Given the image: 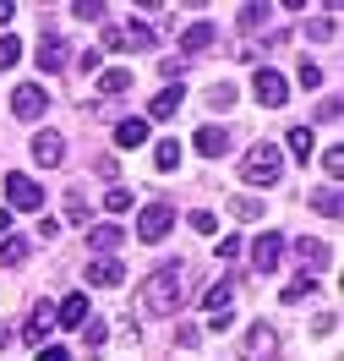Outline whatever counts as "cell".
I'll return each mask as SVG.
<instances>
[{
    "label": "cell",
    "instance_id": "cell-1",
    "mask_svg": "<svg viewBox=\"0 0 344 361\" xmlns=\"http://www.w3.org/2000/svg\"><path fill=\"white\" fill-rule=\"evenodd\" d=\"M181 279H186L181 263H164V269H153L148 279H142V307H148L153 317H170L175 307H181Z\"/></svg>",
    "mask_w": 344,
    "mask_h": 361
},
{
    "label": "cell",
    "instance_id": "cell-2",
    "mask_svg": "<svg viewBox=\"0 0 344 361\" xmlns=\"http://www.w3.org/2000/svg\"><path fill=\"white\" fill-rule=\"evenodd\" d=\"M279 176H284V154L274 142H257L252 154L241 159V180L246 186H279Z\"/></svg>",
    "mask_w": 344,
    "mask_h": 361
},
{
    "label": "cell",
    "instance_id": "cell-3",
    "mask_svg": "<svg viewBox=\"0 0 344 361\" xmlns=\"http://www.w3.org/2000/svg\"><path fill=\"white\" fill-rule=\"evenodd\" d=\"M241 361H279V329L262 317L241 334Z\"/></svg>",
    "mask_w": 344,
    "mask_h": 361
},
{
    "label": "cell",
    "instance_id": "cell-4",
    "mask_svg": "<svg viewBox=\"0 0 344 361\" xmlns=\"http://www.w3.org/2000/svg\"><path fill=\"white\" fill-rule=\"evenodd\" d=\"M6 203L17 208V214H39V208H44V192H39V180H33V176L6 170Z\"/></svg>",
    "mask_w": 344,
    "mask_h": 361
},
{
    "label": "cell",
    "instance_id": "cell-5",
    "mask_svg": "<svg viewBox=\"0 0 344 361\" xmlns=\"http://www.w3.org/2000/svg\"><path fill=\"white\" fill-rule=\"evenodd\" d=\"M170 225H175V208H170V203H142V214H137V241H142V247H153V241L170 235Z\"/></svg>",
    "mask_w": 344,
    "mask_h": 361
},
{
    "label": "cell",
    "instance_id": "cell-6",
    "mask_svg": "<svg viewBox=\"0 0 344 361\" xmlns=\"http://www.w3.org/2000/svg\"><path fill=\"white\" fill-rule=\"evenodd\" d=\"M284 247H290V241H284L279 230H262V235L252 241V269L257 274H274L279 263H284Z\"/></svg>",
    "mask_w": 344,
    "mask_h": 361
},
{
    "label": "cell",
    "instance_id": "cell-7",
    "mask_svg": "<svg viewBox=\"0 0 344 361\" xmlns=\"http://www.w3.org/2000/svg\"><path fill=\"white\" fill-rule=\"evenodd\" d=\"M44 110H49V93L39 88V82H17V88H11V115H17V121H39Z\"/></svg>",
    "mask_w": 344,
    "mask_h": 361
},
{
    "label": "cell",
    "instance_id": "cell-8",
    "mask_svg": "<svg viewBox=\"0 0 344 361\" xmlns=\"http://www.w3.org/2000/svg\"><path fill=\"white\" fill-rule=\"evenodd\" d=\"M159 44V33L153 27H142V23H132V27H104V49H153Z\"/></svg>",
    "mask_w": 344,
    "mask_h": 361
},
{
    "label": "cell",
    "instance_id": "cell-9",
    "mask_svg": "<svg viewBox=\"0 0 344 361\" xmlns=\"http://www.w3.org/2000/svg\"><path fill=\"white\" fill-rule=\"evenodd\" d=\"M252 93L262 99V104H268V110H279V104L290 99V82H284L274 66H262V71H252Z\"/></svg>",
    "mask_w": 344,
    "mask_h": 361
},
{
    "label": "cell",
    "instance_id": "cell-10",
    "mask_svg": "<svg viewBox=\"0 0 344 361\" xmlns=\"http://www.w3.org/2000/svg\"><path fill=\"white\" fill-rule=\"evenodd\" d=\"M49 329H55V307H49V301H33L23 339H27V345H49Z\"/></svg>",
    "mask_w": 344,
    "mask_h": 361
},
{
    "label": "cell",
    "instance_id": "cell-11",
    "mask_svg": "<svg viewBox=\"0 0 344 361\" xmlns=\"http://www.w3.org/2000/svg\"><path fill=\"white\" fill-rule=\"evenodd\" d=\"M120 279H126L120 257H88V285H98V290H115Z\"/></svg>",
    "mask_w": 344,
    "mask_h": 361
},
{
    "label": "cell",
    "instance_id": "cell-12",
    "mask_svg": "<svg viewBox=\"0 0 344 361\" xmlns=\"http://www.w3.org/2000/svg\"><path fill=\"white\" fill-rule=\"evenodd\" d=\"M88 323V295L82 290H71L60 307H55V329H82Z\"/></svg>",
    "mask_w": 344,
    "mask_h": 361
},
{
    "label": "cell",
    "instance_id": "cell-13",
    "mask_svg": "<svg viewBox=\"0 0 344 361\" xmlns=\"http://www.w3.org/2000/svg\"><path fill=\"white\" fill-rule=\"evenodd\" d=\"M33 159H39L44 170H55V164L66 159V137H60V132H39V137H33Z\"/></svg>",
    "mask_w": 344,
    "mask_h": 361
},
{
    "label": "cell",
    "instance_id": "cell-14",
    "mask_svg": "<svg viewBox=\"0 0 344 361\" xmlns=\"http://www.w3.org/2000/svg\"><path fill=\"white\" fill-rule=\"evenodd\" d=\"M88 247L93 257H115V247H126V235H120V225H88Z\"/></svg>",
    "mask_w": 344,
    "mask_h": 361
},
{
    "label": "cell",
    "instance_id": "cell-15",
    "mask_svg": "<svg viewBox=\"0 0 344 361\" xmlns=\"http://www.w3.org/2000/svg\"><path fill=\"white\" fill-rule=\"evenodd\" d=\"M39 66L44 71L66 66V39H60V33H44V39H39Z\"/></svg>",
    "mask_w": 344,
    "mask_h": 361
},
{
    "label": "cell",
    "instance_id": "cell-16",
    "mask_svg": "<svg viewBox=\"0 0 344 361\" xmlns=\"http://www.w3.org/2000/svg\"><path fill=\"white\" fill-rule=\"evenodd\" d=\"M213 39H219V27H213V23H191L181 33V55H197V49H208Z\"/></svg>",
    "mask_w": 344,
    "mask_h": 361
},
{
    "label": "cell",
    "instance_id": "cell-17",
    "mask_svg": "<svg viewBox=\"0 0 344 361\" xmlns=\"http://www.w3.org/2000/svg\"><path fill=\"white\" fill-rule=\"evenodd\" d=\"M197 154L224 159L229 154V132H224V126H203V132H197Z\"/></svg>",
    "mask_w": 344,
    "mask_h": 361
},
{
    "label": "cell",
    "instance_id": "cell-18",
    "mask_svg": "<svg viewBox=\"0 0 344 361\" xmlns=\"http://www.w3.org/2000/svg\"><path fill=\"white\" fill-rule=\"evenodd\" d=\"M295 252H300V263H306L312 274L333 263V252H328V241H312V235H306V241H295Z\"/></svg>",
    "mask_w": 344,
    "mask_h": 361
},
{
    "label": "cell",
    "instance_id": "cell-19",
    "mask_svg": "<svg viewBox=\"0 0 344 361\" xmlns=\"http://www.w3.org/2000/svg\"><path fill=\"white\" fill-rule=\"evenodd\" d=\"M229 301H235V279H229V274L219 279V285H208V290H203V307H208V312H229Z\"/></svg>",
    "mask_w": 344,
    "mask_h": 361
},
{
    "label": "cell",
    "instance_id": "cell-20",
    "mask_svg": "<svg viewBox=\"0 0 344 361\" xmlns=\"http://www.w3.org/2000/svg\"><path fill=\"white\" fill-rule=\"evenodd\" d=\"M27 252H33V247H27L23 235H0V269H23Z\"/></svg>",
    "mask_w": 344,
    "mask_h": 361
},
{
    "label": "cell",
    "instance_id": "cell-21",
    "mask_svg": "<svg viewBox=\"0 0 344 361\" xmlns=\"http://www.w3.org/2000/svg\"><path fill=\"white\" fill-rule=\"evenodd\" d=\"M181 99H186V93L175 88V82H170L164 93H153V104H148V115H153V121H170V115L181 110Z\"/></svg>",
    "mask_w": 344,
    "mask_h": 361
},
{
    "label": "cell",
    "instance_id": "cell-22",
    "mask_svg": "<svg viewBox=\"0 0 344 361\" xmlns=\"http://www.w3.org/2000/svg\"><path fill=\"white\" fill-rule=\"evenodd\" d=\"M115 142H120V148H142V142H148V121H120V126H115Z\"/></svg>",
    "mask_w": 344,
    "mask_h": 361
},
{
    "label": "cell",
    "instance_id": "cell-23",
    "mask_svg": "<svg viewBox=\"0 0 344 361\" xmlns=\"http://www.w3.org/2000/svg\"><path fill=\"white\" fill-rule=\"evenodd\" d=\"M126 88H132V71L126 66H110L104 77H98V93H104V99H120Z\"/></svg>",
    "mask_w": 344,
    "mask_h": 361
},
{
    "label": "cell",
    "instance_id": "cell-24",
    "mask_svg": "<svg viewBox=\"0 0 344 361\" xmlns=\"http://www.w3.org/2000/svg\"><path fill=\"white\" fill-rule=\"evenodd\" d=\"M153 164H159L164 176H170V170H181V142H175V137H164L159 148H153Z\"/></svg>",
    "mask_w": 344,
    "mask_h": 361
},
{
    "label": "cell",
    "instance_id": "cell-25",
    "mask_svg": "<svg viewBox=\"0 0 344 361\" xmlns=\"http://www.w3.org/2000/svg\"><path fill=\"white\" fill-rule=\"evenodd\" d=\"M312 208H317L322 219H339V186H322V192H312Z\"/></svg>",
    "mask_w": 344,
    "mask_h": 361
},
{
    "label": "cell",
    "instance_id": "cell-26",
    "mask_svg": "<svg viewBox=\"0 0 344 361\" xmlns=\"http://www.w3.org/2000/svg\"><path fill=\"white\" fill-rule=\"evenodd\" d=\"M284 142H290V154H295V159H306V164H312V126H290V137H284Z\"/></svg>",
    "mask_w": 344,
    "mask_h": 361
},
{
    "label": "cell",
    "instance_id": "cell-27",
    "mask_svg": "<svg viewBox=\"0 0 344 361\" xmlns=\"http://www.w3.org/2000/svg\"><path fill=\"white\" fill-rule=\"evenodd\" d=\"M312 290H317V279H312V274H300V279H290V285H284V290H279V295H284V301L295 307V301H306V295H312Z\"/></svg>",
    "mask_w": 344,
    "mask_h": 361
},
{
    "label": "cell",
    "instance_id": "cell-28",
    "mask_svg": "<svg viewBox=\"0 0 344 361\" xmlns=\"http://www.w3.org/2000/svg\"><path fill=\"white\" fill-rule=\"evenodd\" d=\"M104 208H110V214H132V208H137V197H132L126 186H110V197H104Z\"/></svg>",
    "mask_w": 344,
    "mask_h": 361
},
{
    "label": "cell",
    "instance_id": "cell-29",
    "mask_svg": "<svg viewBox=\"0 0 344 361\" xmlns=\"http://www.w3.org/2000/svg\"><path fill=\"white\" fill-rule=\"evenodd\" d=\"M17 61H23V39H11V33H6V39H0V71H11Z\"/></svg>",
    "mask_w": 344,
    "mask_h": 361
},
{
    "label": "cell",
    "instance_id": "cell-30",
    "mask_svg": "<svg viewBox=\"0 0 344 361\" xmlns=\"http://www.w3.org/2000/svg\"><path fill=\"white\" fill-rule=\"evenodd\" d=\"M82 345H88V350H104V345H110V329H104V323H82Z\"/></svg>",
    "mask_w": 344,
    "mask_h": 361
},
{
    "label": "cell",
    "instance_id": "cell-31",
    "mask_svg": "<svg viewBox=\"0 0 344 361\" xmlns=\"http://www.w3.org/2000/svg\"><path fill=\"white\" fill-rule=\"evenodd\" d=\"M295 71H300V88H306V93H317V88H322V66H317V61H300Z\"/></svg>",
    "mask_w": 344,
    "mask_h": 361
},
{
    "label": "cell",
    "instance_id": "cell-32",
    "mask_svg": "<svg viewBox=\"0 0 344 361\" xmlns=\"http://www.w3.org/2000/svg\"><path fill=\"white\" fill-rule=\"evenodd\" d=\"M208 104H213V110H229V104H235V88H229V82H213V88H208Z\"/></svg>",
    "mask_w": 344,
    "mask_h": 361
},
{
    "label": "cell",
    "instance_id": "cell-33",
    "mask_svg": "<svg viewBox=\"0 0 344 361\" xmlns=\"http://www.w3.org/2000/svg\"><path fill=\"white\" fill-rule=\"evenodd\" d=\"M235 219H246V225H252V219H262V203H257V197H235Z\"/></svg>",
    "mask_w": 344,
    "mask_h": 361
},
{
    "label": "cell",
    "instance_id": "cell-34",
    "mask_svg": "<svg viewBox=\"0 0 344 361\" xmlns=\"http://www.w3.org/2000/svg\"><path fill=\"white\" fill-rule=\"evenodd\" d=\"M322 170H328V186H333V180L344 176V148H328V154H322Z\"/></svg>",
    "mask_w": 344,
    "mask_h": 361
},
{
    "label": "cell",
    "instance_id": "cell-35",
    "mask_svg": "<svg viewBox=\"0 0 344 361\" xmlns=\"http://www.w3.org/2000/svg\"><path fill=\"white\" fill-rule=\"evenodd\" d=\"M219 257H224V263H235V257H241V252H246V241H241V235H224V241H219Z\"/></svg>",
    "mask_w": 344,
    "mask_h": 361
},
{
    "label": "cell",
    "instance_id": "cell-36",
    "mask_svg": "<svg viewBox=\"0 0 344 361\" xmlns=\"http://www.w3.org/2000/svg\"><path fill=\"white\" fill-rule=\"evenodd\" d=\"M71 17H82V23H98V17H104V6H98V0H77V6H71Z\"/></svg>",
    "mask_w": 344,
    "mask_h": 361
},
{
    "label": "cell",
    "instance_id": "cell-37",
    "mask_svg": "<svg viewBox=\"0 0 344 361\" xmlns=\"http://www.w3.org/2000/svg\"><path fill=\"white\" fill-rule=\"evenodd\" d=\"M66 219H71V225H88V203H82L77 192H71V197H66Z\"/></svg>",
    "mask_w": 344,
    "mask_h": 361
},
{
    "label": "cell",
    "instance_id": "cell-38",
    "mask_svg": "<svg viewBox=\"0 0 344 361\" xmlns=\"http://www.w3.org/2000/svg\"><path fill=\"white\" fill-rule=\"evenodd\" d=\"M191 230H197V235H213V230H219V219H213L208 208H197V214H191Z\"/></svg>",
    "mask_w": 344,
    "mask_h": 361
},
{
    "label": "cell",
    "instance_id": "cell-39",
    "mask_svg": "<svg viewBox=\"0 0 344 361\" xmlns=\"http://www.w3.org/2000/svg\"><path fill=\"white\" fill-rule=\"evenodd\" d=\"M39 361H71L66 345H39Z\"/></svg>",
    "mask_w": 344,
    "mask_h": 361
},
{
    "label": "cell",
    "instance_id": "cell-40",
    "mask_svg": "<svg viewBox=\"0 0 344 361\" xmlns=\"http://www.w3.org/2000/svg\"><path fill=\"white\" fill-rule=\"evenodd\" d=\"M262 17H268V6H241V23H246V27H257Z\"/></svg>",
    "mask_w": 344,
    "mask_h": 361
},
{
    "label": "cell",
    "instance_id": "cell-41",
    "mask_svg": "<svg viewBox=\"0 0 344 361\" xmlns=\"http://www.w3.org/2000/svg\"><path fill=\"white\" fill-rule=\"evenodd\" d=\"M306 39H333V23H328V17H322V23H312V27H306Z\"/></svg>",
    "mask_w": 344,
    "mask_h": 361
},
{
    "label": "cell",
    "instance_id": "cell-42",
    "mask_svg": "<svg viewBox=\"0 0 344 361\" xmlns=\"http://www.w3.org/2000/svg\"><path fill=\"white\" fill-rule=\"evenodd\" d=\"M186 345V350H191V345H197V339H203V329H191V323H181V334H175Z\"/></svg>",
    "mask_w": 344,
    "mask_h": 361
},
{
    "label": "cell",
    "instance_id": "cell-43",
    "mask_svg": "<svg viewBox=\"0 0 344 361\" xmlns=\"http://www.w3.org/2000/svg\"><path fill=\"white\" fill-rule=\"evenodd\" d=\"M11 17H17V6H11V0H0V23H11Z\"/></svg>",
    "mask_w": 344,
    "mask_h": 361
},
{
    "label": "cell",
    "instance_id": "cell-44",
    "mask_svg": "<svg viewBox=\"0 0 344 361\" xmlns=\"http://www.w3.org/2000/svg\"><path fill=\"white\" fill-rule=\"evenodd\" d=\"M6 225H11V214H6V208H0V235H6Z\"/></svg>",
    "mask_w": 344,
    "mask_h": 361
}]
</instances>
